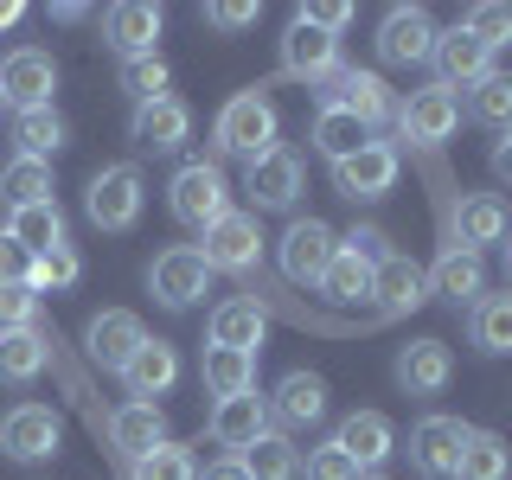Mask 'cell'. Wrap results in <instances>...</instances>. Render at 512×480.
<instances>
[{
  "label": "cell",
  "instance_id": "obj_1",
  "mask_svg": "<svg viewBox=\"0 0 512 480\" xmlns=\"http://www.w3.org/2000/svg\"><path fill=\"white\" fill-rule=\"evenodd\" d=\"M212 141H218V154H231V160H263V154H276L282 148V116H276V103H269L263 90H237L231 103L218 109V122H212Z\"/></svg>",
  "mask_w": 512,
  "mask_h": 480
},
{
  "label": "cell",
  "instance_id": "obj_2",
  "mask_svg": "<svg viewBox=\"0 0 512 480\" xmlns=\"http://www.w3.org/2000/svg\"><path fill=\"white\" fill-rule=\"evenodd\" d=\"M167 212L186 224V231H212V224L231 212V180H224L218 160H186L167 186Z\"/></svg>",
  "mask_w": 512,
  "mask_h": 480
},
{
  "label": "cell",
  "instance_id": "obj_3",
  "mask_svg": "<svg viewBox=\"0 0 512 480\" xmlns=\"http://www.w3.org/2000/svg\"><path fill=\"white\" fill-rule=\"evenodd\" d=\"M141 205H148V186H141V167H135V160H116V167L90 173L84 218L96 224V231H135V224H141Z\"/></svg>",
  "mask_w": 512,
  "mask_h": 480
},
{
  "label": "cell",
  "instance_id": "obj_4",
  "mask_svg": "<svg viewBox=\"0 0 512 480\" xmlns=\"http://www.w3.org/2000/svg\"><path fill=\"white\" fill-rule=\"evenodd\" d=\"M148 288H154L160 308H173V314L199 308L205 288H212V269H205L199 244H167V250H160L154 263H148Z\"/></svg>",
  "mask_w": 512,
  "mask_h": 480
},
{
  "label": "cell",
  "instance_id": "obj_5",
  "mask_svg": "<svg viewBox=\"0 0 512 480\" xmlns=\"http://www.w3.org/2000/svg\"><path fill=\"white\" fill-rule=\"evenodd\" d=\"M314 96H320V109H346V116H359L365 128H378V122L397 116L391 84H384L378 71H359V64H340L327 84H314Z\"/></svg>",
  "mask_w": 512,
  "mask_h": 480
},
{
  "label": "cell",
  "instance_id": "obj_6",
  "mask_svg": "<svg viewBox=\"0 0 512 480\" xmlns=\"http://www.w3.org/2000/svg\"><path fill=\"white\" fill-rule=\"evenodd\" d=\"M205 244H199V256H205V269H224V276H250L256 263H263V224H256V212H224L212 231H199Z\"/></svg>",
  "mask_w": 512,
  "mask_h": 480
},
{
  "label": "cell",
  "instance_id": "obj_7",
  "mask_svg": "<svg viewBox=\"0 0 512 480\" xmlns=\"http://www.w3.org/2000/svg\"><path fill=\"white\" fill-rule=\"evenodd\" d=\"M52 90H58V58L39 52V45H13L7 58H0V96H7V109H52Z\"/></svg>",
  "mask_w": 512,
  "mask_h": 480
},
{
  "label": "cell",
  "instance_id": "obj_8",
  "mask_svg": "<svg viewBox=\"0 0 512 480\" xmlns=\"http://www.w3.org/2000/svg\"><path fill=\"white\" fill-rule=\"evenodd\" d=\"M333 250H340L333 224H320V218H295V224L282 231V244H276V263H282V276H288V282L320 288V276H327V263H333Z\"/></svg>",
  "mask_w": 512,
  "mask_h": 480
},
{
  "label": "cell",
  "instance_id": "obj_9",
  "mask_svg": "<svg viewBox=\"0 0 512 480\" xmlns=\"http://www.w3.org/2000/svg\"><path fill=\"white\" fill-rule=\"evenodd\" d=\"M333 71H340V39L295 13L288 32H282V77L288 84H327Z\"/></svg>",
  "mask_w": 512,
  "mask_h": 480
},
{
  "label": "cell",
  "instance_id": "obj_10",
  "mask_svg": "<svg viewBox=\"0 0 512 480\" xmlns=\"http://www.w3.org/2000/svg\"><path fill=\"white\" fill-rule=\"evenodd\" d=\"M397 128H404V141H416V148H442L461 128V96L442 90V84L410 90V103H397Z\"/></svg>",
  "mask_w": 512,
  "mask_h": 480
},
{
  "label": "cell",
  "instance_id": "obj_11",
  "mask_svg": "<svg viewBox=\"0 0 512 480\" xmlns=\"http://www.w3.org/2000/svg\"><path fill=\"white\" fill-rule=\"evenodd\" d=\"M128 141H135L141 154H180L192 141V109L180 96H154V103H135V116H128Z\"/></svg>",
  "mask_w": 512,
  "mask_h": 480
},
{
  "label": "cell",
  "instance_id": "obj_12",
  "mask_svg": "<svg viewBox=\"0 0 512 480\" xmlns=\"http://www.w3.org/2000/svg\"><path fill=\"white\" fill-rule=\"evenodd\" d=\"M301 186H308V167H301L295 148H276V154H263V160L244 167V192H250L256 212H288V205L301 199Z\"/></svg>",
  "mask_w": 512,
  "mask_h": 480
},
{
  "label": "cell",
  "instance_id": "obj_13",
  "mask_svg": "<svg viewBox=\"0 0 512 480\" xmlns=\"http://www.w3.org/2000/svg\"><path fill=\"white\" fill-rule=\"evenodd\" d=\"M58 442H64V416L52 404H13L0 416V448L13 461H45L58 455Z\"/></svg>",
  "mask_w": 512,
  "mask_h": 480
},
{
  "label": "cell",
  "instance_id": "obj_14",
  "mask_svg": "<svg viewBox=\"0 0 512 480\" xmlns=\"http://www.w3.org/2000/svg\"><path fill=\"white\" fill-rule=\"evenodd\" d=\"M397 173H404V160H397V148L372 135V141H365V148L352 154V160H340V167H333V186H340V199H352V205H359V199H384V192L397 186Z\"/></svg>",
  "mask_w": 512,
  "mask_h": 480
},
{
  "label": "cell",
  "instance_id": "obj_15",
  "mask_svg": "<svg viewBox=\"0 0 512 480\" xmlns=\"http://www.w3.org/2000/svg\"><path fill=\"white\" fill-rule=\"evenodd\" d=\"M461 448H468V423H461V416L436 410V416H423V423L410 429V461H416L423 480H455Z\"/></svg>",
  "mask_w": 512,
  "mask_h": 480
},
{
  "label": "cell",
  "instance_id": "obj_16",
  "mask_svg": "<svg viewBox=\"0 0 512 480\" xmlns=\"http://www.w3.org/2000/svg\"><path fill=\"white\" fill-rule=\"evenodd\" d=\"M429 52H436V20H429L423 7H391L378 20V58L391 64V71L429 64Z\"/></svg>",
  "mask_w": 512,
  "mask_h": 480
},
{
  "label": "cell",
  "instance_id": "obj_17",
  "mask_svg": "<svg viewBox=\"0 0 512 480\" xmlns=\"http://www.w3.org/2000/svg\"><path fill=\"white\" fill-rule=\"evenodd\" d=\"M429 64H436V84H442V90H474L480 77L493 71V52L455 20L448 32H436V52H429Z\"/></svg>",
  "mask_w": 512,
  "mask_h": 480
},
{
  "label": "cell",
  "instance_id": "obj_18",
  "mask_svg": "<svg viewBox=\"0 0 512 480\" xmlns=\"http://www.w3.org/2000/svg\"><path fill=\"white\" fill-rule=\"evenodd\" d=\"M141 340H148V327H141V314H128V308H103V314H90V327H84V352L103 365V372H122Z\"/></svg>",
  "mask_w": 512,
  "mask_h": 480
},
{
  "label": "cell",
  "instance_id": "obj_19",
  "mask_svg": "<svg viewBox=\"0 0 512 480\" xmlns=\"http://www.w3.org/2000/svg\"><path fill=\"white\" fill-rule=\"evenodd\" d=\"M391 372L410 397H442L448 378H455V352H448V340H410V346H397Z\"/></svg>",
  "mask_w": 512,
  "mask_h": 480
},
{
  "label": "cell",
  "instance_id": "obj_20",
  "mask_svg": "<svg viewBox=\"0 0 512 480\" xmlns=\"http://www.w3.org/2000/svg\"><path fill=\"white\" fill-rule=\"evenodd\" d=\"M372 301L384 314H410V308H423L429 301V269L416 263V256H404V250H391L384 263L372 269Z\"/></svg>",
  "mask_w": 512,
  "mask_h": 480
},
{
  "label": "cell",
  "instance_id": "obj_21",
  "mask_svg": "<svg viewBox=\"0 0 512 480\" xmlns=\"http://www.w3.org/2000/svg\"><path fill=\"white\" fill-rule=\"evenodd\" d=\"M116 378L128 384V397H135V404H154V397H167L173 378H180V352H173V340H141L135 359H128Z\"/></svg>",
  "mask_w": 512,
  "mask_h": 480
},
{
  "label": "cell",
  "instance_id": "obj_22",
  "mask_svg": "<svg viewBox=\"0 0 512 480\" xmlns=\"http://www.w3.org/2000/svg\"><path fill=\"white\" fill-rule=\"evenodd\" d=\"M429 295L455 301V308H474V301L487 295V269H480V256L461 250L455 237H448L442 256H436V269H429Z\"/></svg>",
  "mask_w": 512,
  "mask_h": 480
},
{
  "label": "cell",
  "instance_id": "obj_23",
  "mask_svg": "<svg viewBox=\"0 0 512 480\" xmlns=\"http://www.w3.org/2000/svg\"><path fill=\"white\" fill-rule=\"evenodd\" d=\"M160 26H167V13L148 7V0H122V7H109V13H103V39L116 45L122 58H154Z\"/></svg>",
  "mask_w": 512,
  "mask_h": 480
},
{
  "label": "cell",
  "instance_id": "obj_24",
  "mask_svg": "<svg viewBox=\"0 0 512 480\" xmlns=\"http://www.w3.org/2000/svg\"><path fill=\"white\" fill-rule=\"evenodd\" d=\"M333 442L359 461V474H372V468H384V461L397 455V429H391V416H384V410H352Z\"/></svg>",
  "mask_w": 512,
  "mask_h": 480
},
{
  "label": "cell",
  "instance_id": "obj_25",
  "mask_svg": "<svg viewBox=\"0 0 512 480\" xmlns=\"http://www.w3.org/2000/svg\"><path fill=\"white\" fill-rule=\"evenodd\" d=\"M269 436V404L256 391L244 397H224V404L212 410V442L218 448H231V455H244V448H256Z\"/></svg>",
  "mask_w": 512,
  "mask_h": 480
},
{
  "label": "cell",
  "instance_id": "obj_26",
  "mask_svg": "<svg viewBox=\"0 0 512 480\" xmlns=\"http://www.w3.org/2000/svg\"><path fill=\"white\" fill-rule=\"evenodd\" d=\"M448 237H455L461 250L480 256L487 244H506V237H512V218H506V205L493 199V192H468V199L455 205V231H448Z\"/></svg>",
  "mask_w": 512,
  "mask_h": 480
},
{
  "label": "cell",
  "instance_id": "obj_27",
  "mask_svg": "<svg viewBox=\"0 0 512 480\" xmlns=\"http://www.w3.org/2000/svg\"><path fill=\"white\" fill-rule=\"evenodd\" d=\"M212 346H231V352H263V333H269V314H263V301H250V295H237V301H218L212 308Z\"/></svg>",
  "mask_w": 512,
  "mask_h": 480
},
{
  "label": "cell",
  "instance_id": "obj_28",
  "mask_svg": "<svg viewBox=\"0 0 512 480\" xmlns=\"http://www.w3.org/2000/svg\"><path fill=\"white\" fill-rule=\"evenodd\" d=\"M160 442H167V416H160V404H122L116 416H109V448H116L122 461H141Z\"/></svg>",
  "mask_w": 512,
  "mask_h": 480
},
{
  "label": "cell",
  "instance_id": "obj_29",
  "mask_svg": "<svg viewBox=\"0 0 512 480\" xmlns=\"http://www.w3.org/2000/svg\"><path fill=\"white\" fill-rule=\"evenodd\" d=\"M269 416L288 429H314L320 416H327V378L320 372H288L276 384V404H269Z\"/></svg>",
  "mask_w": 512,
  "mask_h": 480
},
{
  "label": "cell",
  "instance_id": "obj_30",
  "mask_svg": "<svg viewBox=\"0 0 512 480\" xmlns=\"http://www.w3.org/2000/svg\"><path fill=\"white\" fill-rule=\"evenodd\" d=\"M52 333L45 327H20V333H0V378L7 384H32L45 372V365H52Z\"/></svg>",
  "mask_w": 512,
  "mask_h": 480
},
{
  "label": "cell",
  "instance_id": "obj_31",
  "mask_svg": "<svg viewBox=\"0 0 512 480\" xmlns=\"http://www.w3.org/2000/svg\"><path fill=\"white\" fill-rule=\"evenodd\" d=\"M199 378H205V391H212L218 404H224V397L256 391V359H250V352H231V346H205Z\"/></svg>",
  "mask_w": 512,
  "mask_h": 480
},
{
  "label": "cell",
  "instance_id": "obj_32",
  "mask_svg": "<svg viewBox=\"0 0 512 480\" xmlns=\"http://www.w3.org/2000/svg\"><path fill=\"white\" fill-rule=\"evenodd\" d=\"M7 237H13V244H20L26 256L58 250V244H64V212H58V199H45V205H20V212L7 218Z\"/></svg>",
  "mask_w": 512,
  "mask_h": 480
},
{
  "label": "cell",
  "instance_id": "obj_33",
  "mask_svg": "<svg viewBox=\"0 0 512 480\" xmlns=\"http://www.w3.org/2000/svg\"><path fill=\"white\" fill-rule=\"evenodd\" d=\"M308 141H314V154H327L333 167H340V160H352L365 141H372V128H365L359 116H346V109H320L314 128H308Z\"/></svg>",
  "mask_w": 512,
  "mask_h": 480
},
{
  "label": "cell",
  "instance_id": "obj_34",
  "mask_svg": "<svg viewBox=\"0 0 512 480\" xmlns=\"http://www.w3.org/2000/svg\"><path fill=\"white\" fill-rule=\"evenodd\" d=\"M468 333H474V346L487 352V359H506V352H512V288H506V295H480L474 301Z\"/></svg>",
  "mask_w": 512,
  "mask_h": 480
},
{
  "label": "cell",
  "instance_id": "obj_35",
  "mask_svg": "<svg viewBox=\"0 0 512 480\" xmlns=\"http://www.w3.org/2000/svg\"><path fill=\"white\" fill-rule=\"evenodd\" d=\"M320 295L340 301V308L372 301V263H365V256H352V250L340 244V250H333V263H327V276H320Z\"/></svg>",
  "mask_w": 512,
  "mask_h": 480
},
{
  "label": "cell",
  "instance_id": "obj_36",
  "mask_svg": "<svg viewBox=\"0 0 512 480\" xmlns=\"http://www.w3.org/2000/svg\"><path fill=\"white\" fill-rule=\"evenodd\" d=\"M512 474V448L493 429H468V448L455 461V480H506Z\"/></svg>",
  "mask_w": 512,
  "mask_h": 480
},
{
  "label": "cell",
  "instance_id": "obj_37",
  "mask_svg": "<svg viewBox=\"0 0 512 480\" xmlns=\"http://www.w3.org/2000/svg\"><path fill=\"white\" fill-rule=\"evenodd\" d=\"M0 199L20 212V205H45L52 199V160H26L13 154L7 167H0Z\"/></svg>",
  "mask_w": 512,
  "mask_h": 480
},
{
  "label": "cell",
  "instance_id": "obj_38",
  "mask_svg": "<svg viewBox=\"0 0 512 480\" xmlns=\"http://www.w3.org/2000/svg\"><path fill=\"white\" fill-rule=\"evenodd\" d=\"M13 141H20L26 160H52L64 141H71V128H64L58 109H26V116L13 122Z\"/></svg>",
  "mask_w": 512,
  "mask_h": 480
},
{
  "label": "cell",
  "instance_id": "obj_39",
  "mask_svg": "<svg viewBox=\"0 0 512 480\" xmlns=\"http://www.w3.org/2000/svg\"><path fill=\"white\" fill-rule=\"evenodd\" d=\"M237 461L250 468V480H301V448L288 442V436H276V429H269L256 448H244Z\"/></svg>",
  "mask_w": 512,
  "mask_h": 480
},
{
  "label": "cell",
  "instance_id": "obj_40",
  "mask_svg": "<svg viewBox=\"0 0 512 480\" xmlns=\"http://www.w3.org/2000/svg\"><path fill=\"white\" fill-rule=\"evenodd\" d=\"M468 116L487 122V128H512V77H506V71H487V77L468 90Z\"/></svg>",
  "mask_w": 512,
  "mask_h": 480
},
{
  "label": "cell",
  "instance_id": "obj_41",
  "mask_svg": "<svg viewBox=\"0 0 512 480\" xmlns=\"http://www.w3.org/2000/svg\"><path fill=\"white\" fill-rule=\"evenodd\" d=\"M128 480H199V461H192V448H180V442H160L141 461H128Z\"/></svg>",
  "mask_w": 512,
  "mask_h": 480
},
{
  "label": "cell",
  "instance_id": "obj_42",
  "mask_svg": "<svg viewBox=\"0 0 512 480\" xmlns=\"http://www.w3.org/2000/svg\"><path fill=\"white\" fill-rule=\"evenodd\" d=\"M77 276H84V256H77L71 244H58V250L32 256V276H26V288H32V295H52V288H77Z\"/></svg>",
  "mask_w": 512,
  "mask_h": 480
},
{
  "label": "cell",
  "instance_id": "obj_43",
  "mask_svg": "<svg viewBox=\"0 0 512 480\" xmlns=\"http://www.w3.org/2000/svg\"><path fill=\"white\" fill-rule=\"evenodd\" d=\"M461 26H468L487 52H506V45H512V7H506V0H480V7L461 13Z\"/></svg>",
  "mask_w": 512,
  "mask_h": 480
},
{
  "label": "cell",
  "instance_id": "obj_44",
  "mask_svg": "<svg viewBox=\"0 0 512 480\" xmlns=\"http://www.w3.org/2000/svg\"><path fill=\"white\" fill-rule=\"evenodd\" d=\"M122 90L135 96V103H154V96H167V58H122Z\"/></svg>",
  "mask_w": 512,
  "mask_h": 480
},
{
  "label": "cell",
  "instance_id": "obj_45",
  "mask_svg": "<svg viewBox=\"0 0 512 480\" xmlns=\"http://www.w3.org/2000/svg\"><path fill=\"white\" fill-rule=\"evenodd\" d=\"M301 474H308V480H365V474H359V461H352L340 442H320V448H308Z\"/></svg>",
  "mask_w": 512,
  "mask_h": 480
},
{
  "label": "cell",
  "instance_id": "obj_46",
  "mask_svg": "<svg viewBox=\"0 0 512 480\" xmlns=\"http://www.w3.org/2000/svg\"><path fill=\"white\" fill-rule=\"evenodd\" d=\"M39 327V295L32 288H0V333Z\"/></svg>",
  "mask_w": 512,
  "mask_h": 480
},
{
  "label": "cell",
  "instance_id": "obj_47",
  "mask_svg": "<svg viewBox=\"0 0 512 480\" xmlns=\"http://www.w3.org/2000/svg\"><path fill=\"white\" fill-rule=\"evenodd\" d=\"M256 0H205V26H218V32H244L256 26Z\"/></svg>",
  "mask_w": 512,
  "mask_h": 480
},
{
  "label": "cell",
  "instance_id": "obj_48",
  "mask_svg": "<svg viewBox=\"0 0 512 480\" xmlns=\"http://www.w3.org/2000/svg\"><path fill=\"white\" fill-rule=\"evenodd\" d=\"M352 13H359V7H346V0H314V7H301V20H314L320 32H333V39H340V32L352 26Z\"/></svg>",
  "mask_w": 512,
  "mask_h": 480
},
{
  "label": "cell",
  "instance_id": "obj_49",
  "mask_svg": "<svg viewBox=\"0 0 512 480\" xmlns=\"http://www.w3.org/2000/svg\"><path fill=\"white\" fill-rule=\"evenodd\" d=\"M26 276H32V256L0 231V288H26Z\"/></svg>",
  "mask_w": 512,
  "mask_h": 480
},
{
  "label": "cell",
  "instance_id": "obj_50",
  "mask_svg": "<svg viewBox=\"0 0 512 480\" xmlns=\"http://www.w3.org/2000/svg\"><path fill=\"white\" fill-rule=\"evenodd\" d=\"M340 244H346L352 256H365V263H372V269L384 263V256H391V237H384L378 224H359V231H352V237H340Z\"/></svg>",
  "mask_w": 512,
  "mask_h": 480
},
{
  "label": "cell",
  "instance_id": "obj_51",
  "mask_svg": "<svg viewBox=\"0 0 512 480\" xmlns=\"http://www.w3.org/2000/svg\"><path fill=\"white\" fill-rule=\"evenodd\" d=\"M199 480H250V468H244L237 455H224V461H212V468H205Z\"/></svg>",
  "mask_w": 512,
  "mask_h": 480
},
{
  "label": "cell",
  "instance_id": "obj_52",
  "mask_svg": "<svg viewBox=\"0 0 512 480\" xmlns=\"http://www.w3.org/2000/svg\"><path fill=\"white\" fill-rule=\"evenodd\" d=\"M493 173L512 180V128H500V141H493Z\"/></svg>",
  "mask_w": 512,
  "mask_h": 480
},
{
  "label": "cell",
  "instance_id": "obj_53",
  "mask_svg": "<svg viewBox=\"0 0 512 480\" xmlns=\"http://www.w3.org/2000/svg\"><path fill=\"white\" fill-rule=\"evenodd\" d=\"M52 20H58V26H71V20H84V7H77V0H58V7H52Z\"/></svg>",
  "mask_w": 512,
  "mask_h": 480
},
{
  "label": "cell",
  "instance_id": "obj_54",
  "mask_svg": "<svg viewBox=\"0 0 512 480\" xmlns=\"http://www.w3.org/2000/svg\"><path fill=\"white\" fill-rule=\"evenodd\" d=\"M20 13H26V7H20V0H0V32H7L13 20H20Z\"/></svg>",
  "mask_w": 512,
  "mask_h": 480
},
{
  "label": "cell",
  "instance_id": "obj_55",
  "mask_svg": "<svg viewBox=\"0 0 512 480\" xmlns=\"http://www.w3.org/2000/svg\"><path fill=\"white\" fill-rule=\"evenodd\" d=\"M500 256H506V288H512V237H506V250H500Z\"/></svg>",
  "mask_w": 512,
  "mask_h": 480
},
{
  "label": "cell",
  "instance_id": "obj_56",
  "mask_svg": "<svg viewBox=\"0 0 512 480\" xmlns=\"http://www.w3.org/2000/svg\"><path fill=\"white\" fill-rule=\"evenodd\" d=\"M0 116H7V96H0Z\"/></svg>",
  "mask_w": 512,
  "mask_h": 480
},
{
  "label": "cell",
  "instance_id": "obj_57",
  "mask_svg": "<svg viewBox=\"0 0 512 480\" xmlns=\"http://www.w3.org/2000/svg\"><path fill=\"white\" fill-rule=\"evenodd\" d=\"M365 480H384V474H365Z\"/></svg>",
  "mask_w": 512,
  "mask_h": 480
}]
</instances>
